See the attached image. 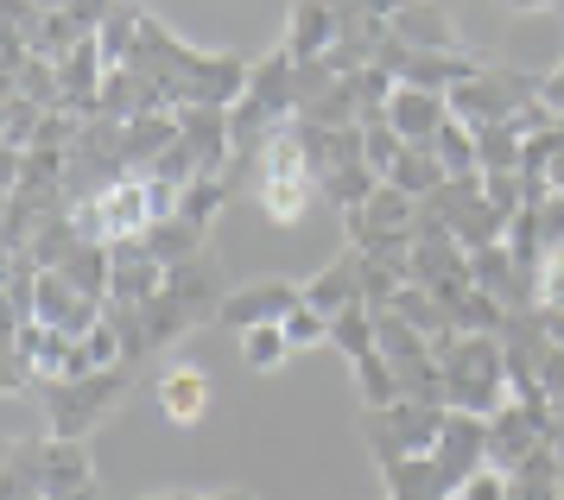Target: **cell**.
Here are the masks:
<instances>
[{
  "label": "cell",
  "instance_id": "cell-26",
  "mask_svg": "<svg viewBox=\"0 0 564 500\" xmlns=\"http://www.w3.org/2000/svg\"><path fill=\"white\" fill-rule=\"evenodd\" d=\"M229 197H235V191H229V177H223V172H216V177H191V184L178 191V216H184V222H197V228H209V222H216V209H223Z\"/></svg>",
  "mask_w": 564,
  "mask_h": 500
},
{
  "label": "cell",
  "instance_id": "cell-11",
  "mask_svg": "<svg viewBox=\"0 0 564 500\" xmlns=\"http://www.w3.org/2000/svg\"><path fill=\"white\" fill-rule=\"evenodd\" d=\"M469 267H476V292H488L501 311H539V304H533V273L508 253V241L476 248V253H469Z\"/></svg>",
  "mask_w": 564,
  "mask_h": 500
},
{
  "label": "cell",
  "instance_id": "cell-34",
  "mask_svg": "<svg viewBox=\"0 0 564 500\" xmlns=\"http://www.w3.org/2000/svg\"><path fill=\"white\" fill-rule=\"evenodd\" d=\"M539 101H545V108H552V115L564 121V64H558V70L539 76Z\"/></svg>",
  "mask_w": 564,
  "mask_h": 500
},
{
  "label": "cell",
  "instance_id": "cell-27",
  "mask_svg": "<svg viewBox=\"0 0 564 500\" xmlns=\"http://www.w3.org/2000/svg\"><path fill=\"white\" fill-rule=\"evenodd\" d=\"M285 355H299V349L285 343V329H280V324L241 329V361H248L254 374H273V368H285Z\"/></svg>",
  "mask_w": 564,
  "mask_h": 500
},
{
  "label": "cell",
  "instance_id": "cell-36",
  "mask_svg": "<svg viewBox=\"0 0 564 500\" xmlns=\"http://www.w3.org/2000/svg\"><path fill=\"white\" fill-rule=\"evenodd\" d=\"M501 7H513V13H539V7H558V0H501Z\"/></svg>",
  "mask_w": 564,
  "mask_h": 500
},
{
  "label": "cell",
  "instance_id": "cell-15",
  "mask_svg": "<svg viewBox=\"0 0 564 500\" xmlns=\"http://www.w3.org/2000/svg\"><path fill=\"white\" fill-rule=\"evenodd\" d=\"M159 405H165V419L172 425H204L209 412V374L197 368V361H172L165 374H159Z\"/></svg>",
  "mask_w": 564,
  "mask_h": 500
},
{
  "label": "cell",
  "instance_id": "cell-25",
  "mask_svg": "<svg viewBox=\"0 0 564 500\" xmlns=\"http://www.w3.org/2000/svg\"><path fill=\"white\" fill-rule=\"evenodd\" d=\"M387 184H400L406 197L425 203V197H437V191H444L451 177H444V159H437L432 146H406V159L393 165V177H387Z\"/></svg>",
  "mask_w": 564,
  "mask_h": 500
},
{
  "label": "cell",
  "instance_id": "cell-18",
  "mask_svg": "<svg viewBox=\"0 0 564 500\" xmlns=\"http://www.w3.org/2000/svg\"><path fill=\"white\" fill-rule=\"evenodd\" d=\"M381 488H387V500H457L432 456H393V463H381Z\"/></svg>",
  "mask_w": 564,
  "mask_h": 500
},
{
  "label": "cell",
  "instance_id": "cell-31",
  "mask_svg": "<svg viewBox=\"0 0 564 500\" xmlns=\"http://www.w3.org/2000/svg\"><path fill=\"white\" fill-rule=\"evenodd\" d=\"M280 329H285V343H292V349H317V343H330V317H324L317 304H299Z\"/></svg>",
  "mask_w": 564,
  "mask_h": 500
},
{
  "label": "cell",
  "instance_id": "cell-30",
  "mask_svg": "<svg viewBox=\"0 0 564 500\" xmlns=\"http://www.w3.org/2000/svg\"><path fill=\"white\" fill-rule=\"evenodd\" d=\"M7 500H39V444H7Z\"/></svg>",
  "mask_w": 564,
  "mask_h": 500
},
{
  "label": "cell",
  "instance_id": "cell-17",
  "mask_svg": "<svg viewBox=\"0 0 564 500\" xmlns=\"http://www.w3.org/2000/svg\"><path fill=\"white\" fill-rule=\"evenodd\" d=\"M165 292V267H159L153 253L128 241V248H115V285H108V298L115 304H153Z\"/></svg>",
  "mask_w": 564,
  "mask_h": 500
},
{
  "label": "cell",
  "instance_id": "cell-23",
  "mask_svg": "<svg viewBox=\"0 0 564 500\" xmlns=\"http://www.w3.org/2000/svg\"><path fill=\"white\" fill-rule=\"evenodd\" d=\"M387 311H393V317H406V324L419 329V336H432V343H444V336L457 329V324H451V311H444V304H437L425 285H400Z\"/></svg>",
  "mask_w": 564,
  "mask_h": 500
},
{
  "label": "cell",
  "instance_id": "cell-10",
  "mask_svg": "<svg viewBox=\"0 0 564 500\" xmlns=\"http://www.w3.org/2000/svg\"><path fill=\"white\" fill-rule=\"evenodd\" d=\"M432 463L444 469L451 494H457L476 469H488V419H476V412H451V419H444V437H437V450H432Z\"/></svg>",
  "mask_w": 564,
  "mask_h": 500
},
{
  "label": "cell",
  "instance_id": "cell-35",
  "mask_svg": "<svg viewBox=\"0 0 564 500\" xmlns=\"http://www.w3.org/2000/svg\"><path fill=\"white\" fill-rule=\"evenodd\" d=\"M128 500H254V494H128Z\"/></svg>",
  "mask_w": 564,
  "mask_h": 500
},
{
  "label": "cell",
  "instance_id": "cell-4",
  "mask_svg": "<svg viewBox=\"0 0 564 500\" xmlns=\"http://www.w3.org/2000/svg\"><path fill=\"white\" fill-rule=\"evenodd\" d=\"M444 419H451V405H425V400L361 405V437H368L375 463H393V456H432L437 437H444Z\"/></svg>",
  "mask_w": 564,
  "mask_h": 500
},
{
  "label": "cell",
  "instance_id": "cell-12",
  "mask_svg": "<svg viewBox=\"0 0 564 500\" xmlns=\"http://www.w3.org/2000/svg\"><path fill=\"white\" fill-rule=\"evenodd\" d=\"M444 121H451V96H432V89H393V101H387V127L400 133V140H412V146H432L437 133H444Z\"/></svg>",
  "mask_w": 564,
  "mask_h": 500
},
{
  "label": "cell",
  "instance_id": "cell-33",
  "mask_svg": "<svg viewBox=\"0 0 564 500\" xmlns=\"http://www.w3.org/2000/svg\"><path fill=\"white\" fill-rule=\"evenodd\" d=\"M457 500H513V476L488 463V469H476V476L457 488Z\"/></svg>",
  "mask_w": 564,
  "mask_h": 500
},
{
  "label": "cell",
  "instance_id": "cell-8",
  "mask_svg": "<svg viewBox=\"0 0 564 500\" xmlns=\"http://www.w3.org/2000/svg\"><path fill=\"white\" fill-rule=\"evenodd\" d=\"M305 304V285H292V279H260V285H235L223 311H216V324L223 329H260V324H285L292 311Z\"/></svg>",
  "mask_w": 564,
  "mask_h": 500
},
{
  "label": "cell",
  "instance_id": "cell-13",
  "mask_svg": "<svg viewBox=\"0 0 564 500\" xmlns=\"http://www.w3.org/2000/svg\"><path fill=\"white\" fill-rule=\"evenodd\" d=\"M387 39H400L412 51H457V25L444 13V0H406L393 20H387Z\"/></svg>",
  "mask_w": 564,
  "mask_h": 500
},
{
  "label": "cell",
  "instance_id": "cell-32",
  "mask_svg": "<svg viewBox=\"0 0 564 500\" xmlns=\"http://www.w3.org/2000/svg\"><path fill=\"white\" fill-rule=\"evenodd\" d=\"M533 304H539V311H564V253H545V260H539Z\"/></svg>",
  "mask_w": 564,
  "mask_h": 500
},
{
  "label": "cell",
  "instance_id": "cell-6",
  "mask_svg": "<svg viewBox=\"0 0 564 500\" xmlns=\"http://www.w3.org/2000/svg\"><path fill=\"white\" fill-rule=\"evenodd\" d=\"M552 425H558V412L552 405H520L508 400L495 419H488V463L495 469H527L539 450H552Z\"/></svg>",
  "mask_w": 564,
  "mask_h": 500
},
{
  "label": "cell",
  "instance_id": "cell-3",
  "mask_svg": "<svg viewBox=\"0 0 564 500\" xmlns=\"http://www.w3.org/2000/svg\"><path fill=\"white\" fill-rule=\"evenodd\" d=\"M128 387H133V368H102V374H70V380L39 387V400H45V437L89 444V431L128 400Z\"/></svg>",
  "mask_w": 564,
  "mask_h": 500
},
{
  "label": "cell",
  "instance_id": "cell-14",
  "mask_svg": "<svg viewBox=\"0 0 564 500\" xmlns=\"http://www.w3.org/2000/svg\"><path fill=\"white\" fill-rule=\"evenodd\" d=\"M336 0H292V20H285V39L280 45L299 57V64H311V57H330L336 45Z\"/></svg>",
  "mask_w": 564,
  "mask_h": 500
},
{
  "label": "cell",
  "instance_id": "cell-9",
  "mask_svg": "<svg viewBox=\"0 0 564 500\" xmlns=\"http://www.w3.org/2000/svg\"><path fill=\"white\" fill-rule=\"evenodd\" d=\"M108 298H89L70 273H39V304H32V317L45 329H64V336H89V329L102 324Z\"/></svg>",
  "mask_w": 564,
  "mask_h": 500
},
{
  "label": "cell",
  "instance_id": "cell-19",
  "mask_svg": "<svg viewBox=\"0 0 564 500\" xmlns=\"http://www.w3.org/2000/svg\"><path fill=\"white\" fill-rule=\"evenodd\" d=\"M140 324H147V349L165 355L172 343H184L197 324H216V317H209V311H197V304L172 298V292H159L153 304H140Z\"/></svg>",
  "mask_w": 564,
  "mask_h": 500
},
{
  "label": "cell",
  "instance_id": "cell-20",
  "mask_svg": "<svg viewBox=\"0 0 564 500\" xmlns=\"http://www.w3.org/2000/svg\"><path fill=\"white\" fill-rule=\"evenodd\" d=\"M172 146H178V115H140V121H128L121 159H128V172L153 177V165H159Z\"/></svg>",
  "mask_w": 564,
  "mask_h": 500
},
{
  "label": "cell",
  "instance_id": "cell-38",
  "mask_svg": "<svg viewBox=\"0 0 564 500\" xmlns=\"http://www.w3.org/2000/svg\"><path fill=\"white\" fill-rule=\"evenodd\" d=\"M558 7H564V0H558Z\"/></svg>",
  "mask_w": 564,
  "mask_h": 500
},
{
  "label": "cell",
  "instance_id": "cell-16",
  "mask_svg": "<svg viewBox=\"0 0 564 500\" xmlns=\"http://www.w3.org/2000/svg\"><path fill=\"white\" fill-rule=\"evenodd\" d=\"M305 304H317L324 317H336V311L361 304V248H343L317 279H305Z\"/></svg>",
  "mask_w": 564,
  "mask_h": 500
},
{
  "label": "cell",
  "instance_id": "cell-22",
  "mask_svg": "<svg viewBox=\"0 0 564 500\" xmlns=\"http://www.w3.org/2000/svg\"><path fill=\"white\" fill-rule=\"evenodd\" d=\"M432 152L444 159V177H451V184H463V177H482V152H476V127H469V121H457V115L444 121V133L432 140Z\"/></svg>",
  "mask_w": 564,
  "mask_h": 500
},
{
  "label": "cell",
  "instance_id": "cell-28",
  "mask_svg": "<svg viewBox=\"0 0 564 500\" xmlns=\"http://www.w3.org/2000/svg\"><path fill=\"white\" fill-rule=\"evenodd\" d=\"M406 146H412V140H400V133L387 127V115H381V121H361V152H368V165H375L381 177H393V165L406 159Z\"/></svg>",
  "mask_w": 564,
  "mask_h": 500
},
{
  "label": "cell",
  "instance_id": "cell-1",
  "mask_svg": "<svg viewBox=\"0 0 564 500\" xmlns=\"http://www.w3.org/2000/svg\"><path fill=\"white\" fill-rule=\"evenodd\" d=\"M437 361H444V405H451V412L495 419V412L513 400L501 336H463V329H451V336L437 343Z\"/></svg>",
  "mask_w": 564,
  "mask_h": 500
},
{
  "label": "cell",
  "instance_id": "cell-24",
  "mask_svg": "<svg viewBox=\"0 0 564 500\" xmlns=\"http://www.w3.org/2000/svg\"><path fill=\"white\" fill-rule=\"evenodd\" d=\"M140 20H147V13H140L133 0H121V7H115V13L102 20V32H96V45H102V64H108V70H121V64H133V51H140Z\"/></svg>",
  "mask_w": 564,
  "mask_h": 500
},
{
  "label": "cell",
  "instance_id": "cell-21",
  "mask_svg": "<svg viewBox=\"0 0 564 500\" xmlns=\"http://www.w3.org/2000/svg\"><path fill=\"white\" fill-rule=\"evenodd\" d=\"M140 248L153 253L159 267H184V260L209 253V228L184 222V216H159V222L147 228V241H140Z\"/></svg>",
  "mask_w": 564,
  "mask_h": 500
},
{
  "label": "cell",
  "instance_id": "cell-2",
  "mask_svg": "<svg viewBox=\"0 0 564 500\" xmlns=\"http://www.w3.org/2000/svg\"><path fill=\"white\" fill-rule=\"evenodd\" d=\"M254 203L273 216L280 228H299L305 222L311 203H324V191H317V172H311V152H305V127H299V115L260 146V172H254Z\"/></svg>",
  "mask_w": 564,
  "mask_h": 500
},
{
  "label": "cell",
  "instance_id": "cell-29",
  "mask_svg": "<svg viewBox=\"0 0 564 500\" xmlns=\"http://www.w3.org/2000/svg\"><path fill=\"white\" fill-rule=\"evenodd\" d=\"M451 324L463 329V336H501V324H508V311L488 298V292H469V298L451 311Z\"/></svg>",
  "mask_w": 564,
  "mask_h": 500
},
{
  "label": "cell",
  "instance_id": "cell-7",
  "mask_svg": "<svg viewBox=\"0 0 564 500\" xmlns=\"http://www.w3.org/2000/svg\"><path fill=\"white\" fill-rule=\"evenodd\" d=\"M381 64L400 76L406 89H432V96H451L463 76L482 70V57H476V51H463V45L457 51H412V45H400V39H387V45H381Z\"/></svg>",
  "mask_w": 564,
  "mask_h": 500
},
{
  "label": "cell",
  "instance_id": "cell-37",
  "mask_svg": "<svg viewBox=\"0 0 564 500\" xmlns=\"http://www.w3.org/2000/svg\"><path fill=\"white\" fill-rule=\"evenodd\" d=\"M39 500H52V494H39Z\"/></svg>",
  "mask_w": 564,
  "mask_h": 500
},
{
  "label": "cell",
  "instance_id": "cell-5",
  "mask_svg": "<svg viewBox=\"0 0 564 500\" xmlns=\"http://www.w3.org/2000/svg\"><path fill=\"white\" fill-rule=\"evenodd\" d=\"M533 101H539V76L482 64L476 76H463L457 89H451V115L469 127H495V121H520Z\"/></svg>",
  "mask_w": 564,
  "mask_h": 500
}]
</instances>
